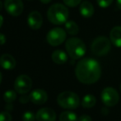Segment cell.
I'll return each mask as SVG.
<instances>
[{"label": "cell", "mask_w": 121, "mask_h": 121, "mask_svg": "<svg viewBox=\"0 0 121 121\" xmlns=\"http://www.w3.org/2000/svg\"><path fill=\"white\" fill-rule=\"evenodd\" d=\"M75 75L77 79L82 84H94L100 78L101 67L98 61L95 59H82L76 66Z\"/></svg>", "instance_id": "1"}, {"label": "cell", "mask_w": 121, "mask_h": 121, "mask_svg": "<svg viewBox=\"0 0 121 121\" xmlns=\"http://www.w3.org/2000/svg\"><path fill=\"white\" fill-rule=\"evenodd\" d=\"M69 12L66 6L61 3H54L49 7L47 12V18L51 23L55 25L65 24L69 18Z\"/></svg>", "instance_id": "2"}, {"label": "cell", "mask_w": 121, "mask_h": 121, "mask_svg": "<svg viewBox=\"0 0 121 121\" xmlns=\"http://www.w3.org/2000/svg\"><path fill=\"white\" fill-rule=\"evenodd\" d=\"M65 48L73 60H78L86 54V47L82 40L78 37H71L65 42Z\"/></svg>", "instance_id": "3"}, {"label": "cell", "mask_w": 121, "mask_h": 121, "mask_svg": "<svg viewBox=\"0 0 121 121\" xmlns=\"http://www.w3.org/2000/svg\"><path fill=\"white\" fill-rule=\"evenodd\" d=\"M57 102L60 107L67 110H75L80 105L79 96L72 91H64L57 97Z\"/></svg>", "instance_id": "4"}, {"label": "cell", "mask_w": 121, "mask_h": 121, "mask_svg": "<svg viewBox=\"0 0 121 121\" xmlns=\"http://www.w3.org/2000/svg\"><path fill=\"white\" fill-rule=\"evenodd\" d=\"M111 49V42L105 37H98L93 40L91 46V50L94 55L103 57L108 54Z\"/></svg>", "instance_id": "5"}, {"label": "cell", "mask_w": 121, "mask_h": 121, "mask_svg": "<svg viewBox=\"0 0 121 121\" xmlns=\"http://www.w3.org/2000/svg\"><path fill=\"white\" fill-rule=\"evenodd\" d=\"M67 32L61 28H54L47 33L46 40L49 45L53 47L59 46L65 41Z\"/></svg>", "instance_id": "6"}, {"label": "cell", "mask_w": 121, "mask_h": 121, "mask_svg": "<svg viewBox=\"0 0 121 121\" xmlns=\"http://www.w3.org/2000/svg\"><path fill=\"white\" fill-rule=\"evenodd\" d=\"M100 98L105 106L112 107L118 104L120 100V95L116 90L109 86V87H105V89H103L100 94Z\"/></svg>", "instance_id": "7"}, {"label": "cell", "mask_w": 121, "mask_h": 121, "mask_svg": "<svg viewBox=\"0 0 121 121\" xmlns=\"http://www.w3.org/2000/svg\"><path fill=\"white\" fill-rule=\"evenodd\" d=\"M32 87V81L26 75H20L14 82V89L17 93L26 95Z\"/></svg>", "instance_id": "8"}, {"label": "cell", "mask_w": 121, "mask_h": 121, "mask_svg": "<svg viewBox=\"0 0 121 121\" xmlns=\"http://www.w3.org/2000/svg\"><path fill=\"white\" fill-rule=\"evenodd\" d=\"M4 7L8 13L14 17L21 15L24 9V5L22 0H5Z\"/></svg>", "instance_id": "9"}, {"label": "cell", "mask_w": 121, "mask_h": 121, "mask_svg": "<svg viewBox=\"0 0 121 121\" xmlns=\"http://www.w3.org/2000/svg\"><path fill=\"white\" fill-rule=\"evenodd\" d=\"M35 119L37 121H55L56 113L50 108H42L37 111Z\"/></svg>", "instance_id": "10"}, {"label": "cell", "mask_w": 121, "mask_h": 121, "mask_svg": "<svg viewBox=\"0 0 121 121\" xmlns=\"http://www.w3.org/2000/svg\"><path fill=\"white\" fill-rule=\"evenodd\" d=\"M27 23H28L29 27L31 29L34 30L40 29L42 26V23H43V18H42L41 14L39 12L36 11L31 12L28 15Z\"/></svg>", "instance_id": "11"}, {"label": "cell", "mask_w": 121, "mask_h": 121, "mask_svg": "<svg viewBox=\"0 0 121 121\" xmlns=\"http://www.w3.org/2000/svg\"><path fill=\"white\" fill-rule=\"evenodd\" d=\"M29 95H30V100L35 105H43L48 100V95L46 91L41 89L34 90Z\"/></svg>", "instance_id": "12"}, {"label": "cell", "mask_w": 121, "mask_h": 121, "mask_svg": "<svg viewBox=\"0 0 121 121\" xmlns=\"http://www.w3.org/2000/svg\"><path fill=\"white\" fill-rule=\"evenodd\" d=\"M16 60L12 55L8 53L3 54L0 57V66L5 70H13L16 66Z\"/></svg>", "instance_id": "13"}, {"label": "cell", "mask_w": 121, "mask_h": 121, "mask_svg": "<svg viewBox=\"0 0 121 121\" xmlns=\"http://www.w3.org/2000/svg\"><path fill=\"white\" fill-rule=\"evenodd\" d=\"M110 40L116 47H121V26L114 27L110 31Z\"/></svg>", "instance_id": "14"}, {"label": "cell", "mask_w": 121, "mask_h": 121, "mask_svg": "<svg viewBox=\"0 0 121 121\" xmlns=\"http://www.w3.org/2000/svg\"><path fill=\"white\" fill-rule=\"evenodd\" d=\"M79 12L82 16L84 17V18H91L94 14V7L90 2L83 1L80 4Z\"/></svg>", "instance_id": "15"}, {"label": "cell", "mask_w": 121, "mask_h": 121, "mask_svg": "<svg viewBox=\"0 0 121 121\" xmlns=\"http://www.w3.org/2000/svg\"><path fill=\"white\" fill-rule=\"evenodd\" d=\"M51 58H52V61H54V63L59 64V65H62V64H64L65 62H67L68 56H67V54H66V52H64V51L56 50L52 53Z\"/></svg>", "instance_id": "16"}, {"label": "cell", "mask_w": 121, "mask_h": 121, "mask_svg": "<svg viewBox=\"0 0 121 121\" xmlns=\"http://www.w3.org/2000/svg\"><path fill=\"white\" fill-rule=\"evenodd\" d=\"M96 97L93 95L88 94V95H86L82 98V106L85 109H90V108H92V107L96 105Z\"/></svg>", "instance_id": "17"}, {"label": "cell", "mask_w": 121, "mask_h": 121, "mask_svg": "<svg viewBox=\"0 0 121 121\" xmlns=\"http://www.w3.org/2000/svg\"><path fill=\"white\" fill-rule=\"evenodd\" d=\"M65 30L66 32L69 34V35H77L79 32V28L78 25L75 23L74 21H67L65 23Z\"/></svg>", "instance_id": "18"}, {"label": "cell", "mask_w": 121, "mask_h": 121, "mask_svg": "<svg viewBox=\"0 0 121 121\" xmlns=\"http://www.w3.org/2000/svg\"><path fill=\"white\" fill-rule=\"evenodd\" d=\"M77 115L72 111L62 112L59 115V121H78Z\"/></svg>", "instance_id": "19"}, {"label": "cell", "mask_w": 121, "mask_h": 121, "mask_svg": "<svg viewBox=\"0 0 121 121\" xmlns=\"http://www.w3.org/2000/svg\"><path fill=\"white\" fill-rule=\"evenodd\" d=\"M3 99H4L5 102L8 104H12L17 99V91H12V90L7 91L3 95Z\"/></svg>", "instance_id": "20"}, {"label": "cell", "mask_w": 121, "mask_h": 121, "mask_svg": "<svg viewBox=\"0 0 121 121\" xmlns=\"http://www.w3.org/2000/svg\"><path fill=\"white\" fill-rule=\"evenodd\" d=\"M35 115H34L33 112L30 111H26L22 115V120L23 121H35Z\"/></svg>", "instance_id": "21"}, {"label": "cell", "mask_w": 121, "mask_h": 121, "mask_svg": "<svg viewBox=\"0 0 121 121\" xmlns=\"http://www.w3.org/2000/svg\"><path fill=\"white\" fill-rule=\"evenodd\" d=\"M63 1H64V4L66 6L70 7V8H74V7H77L81 3L82 0H63Z\"/></svg>", "instance_id": "22"}, {"label": "cell", "mask_w": 121, "mask_h": 121, "mask_svg": "<svg viewBox=\"0 0 121 121\" xmlns=\"http://www.w3.org/2000/svg\"><path fill=\"white\" fill-rule=\"evenodd\" d=\"M96 2L100 8H106L110 6V4L113 3V0H96Z\"/></svg>", "instance_id": "23"}, {"label": "cell", "mask_w": 121, "mask_h": 121, "mask_svg": "<svg viewBox=\"0 0 121 121\" xmlns=\"http://www.w3.org/2000/svg\"><path fill=\"white\" fill-rule=\"evenodd\" d=\"M0 121H12V115L8 111L0 112Z\"/></svg>", "instance_id": "24"}, {"label": "cell", "mask_w": 121, "mask_h": 121, "mask_svg": "<svg viewBox=\"0 0 121 121\" xmlns=\"http://www.w3.org/2000/svg\"><path fill=\"white\" fill-rule=\"evenodd\" d=\"M78 121H92L91 118L87 115H82L78 118Z\"/></svg>", "instance_id": "25"}, {"label": "cell", "mask_w": 121, "mask_h": 121, "mask_svg": "<svg viewBox=\"0 0 121 121\" xmlns=\"http://www.w3.org/2000/svg\"><path fill=\"white\" fill-rule=\"evenodd\" d=\"M29 100H30V95H28V96H27V95H23L20 98V102H21V103H23V104L27 103Z\"/></svg>", "instance_id": "26"}, {"label": "cell", "mask_w": 121, "mask_h": 121, "mask_svg": "<svg viewBox=\"0 0 121 121\" xmlns=\"http://www.w3.org/2000/svg\"><path fill=\"white\" fill-rule=\"evenodd\" d=\"M6 42V37L3 33H0V45H3Z\"/></svg>", "instance_id": "27"}, {"label": "cell", "mask_w": 121, "mask_h": 121, "mask_svg": "<svg viewBox=\"0 0 121 121\" xmlns=\"http://www.w3.org/2000/svg\"><path fill=\"white\" fill-rule=\"evenodd\" d=\"M116 4H117V7L119 8V9L121 10V0H117Z\"/></svg>", "instance_id": "28"}, {"label": "cell", "mask_w": 121, "mask_h": 121, "mask_svg": "<svg viewBox=\"0 0 121 121\" xmlns=\"http://www.w3.org/2000/svg\"><path fill=\"white\" fill-rule=\"evenodd\" d=\"M40 2H41L42 3H45V4H46V3H49L51 2V0H40Z\"/></svg>", "instance_id": "29"}, {"label": "cell", "mask_w": 121, "mask_h": 121, "mask_svg": "<svg viewBox=\"0 0 121 121\" xmlns=\"http://www.w3.org/2000/svg\"><path fill=\"white\" fill-rule=\"evenodd\" d=\"M3 18L2 15H0V28H1L2 25H3Z\"/></svg>", "instance_id": "30"}, {"label": "cell", "mask_w": 121, "mask_h": 121, "mask_svg": "<svg viewBox=\"0 0 121 121\" xmlns=\"http://www.w3.org/2000/svg\"><path fill=\"white\" fill-rule=\"evenodd\" d=\"M2 8H3V3H2V2L0 1V11L2 10Z\"/></svg>", "instance_id": "31"}, {"label": "cell", "mask_w": 121, "mask_h": 121, "mask_svg": "<svg viewBox=\"0 0 121 121\" xmlns=\"http://www.w3.org/2000/svg\"><path fill=\"white\" fill-rule=\"evenodd\" d=\"M2 78H3V76H2V73L0 72V84H1V82H2Z\"/></svg>", "instance_id": "32"}, {"label": "cell", "mask_w": 121, "mask_h": 121, "mask_svg": "<svg viewBox=\"0 0 121 121\" xmlns=\"http://www.w3.org/2000/svg\"><path fill=\"white\" fill-rule=\"evenodd\" d=\"M120 91H121V84H120Z\"/></svg>", "instance_id": "33"}]
</instances>
